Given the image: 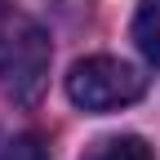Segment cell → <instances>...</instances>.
<instances>
[{"instance_id":"obj_1","label":"cell","mask_w":160,"mask_h":160,"mask_svg":"<svg viewBox=\"0 0 160 160\" xmlns=\"http://www.w3.org/2000/svg\"><path fill=\"white\" fill-rule=\"evenodd\" d=\"M45 76H49V36L13 0H0V93L13 102H36Z\"/></svg>"},{"instance_id":"obj_2","label":"cell","mask_w":160,"mask_h":160,"mask_svg":"<svg viewBox=\"0 0 160 160\" xmlns=\"http://www.w3.org/2000/svg\"><path fill=\"white\" fill-rule=\"evenodd\" d=\"M142 93H147V76L129 62H120V58H111V53L80 58L67 71V98L80 111H93V116L120 111V107L138 102Z\"/></svg>"},{"instance_id":"obj_3","label":"cell","mask_w":160,"mask_h":160,"mask_svg":"<svg viewBox=\"0 0 160 160\" xmlns=\"http://www.w3.org/2000/svg\"><path fill=\"white\" fill-rule=\"evenodd\" d=\"M133 45L151 67H160V0H138L133 13Z\"/></svg>"},{"instance_id":"obj_4","label":"cell","mask_w":160,"mask_h":160,"mask_svg":"<svg viewBox=\"0 0 160 160\" xmlns=\"http://www.w3.org/2000/svg\"><path fill=\"white\" fill-rule=\"evenodd\" d=\"M85 160H156V151L133 133H116V138H98L85 151Z\"/></svg>"},{"instance_id":"obj_5","label":"cell","mask_w":160,"mask_h":160,"mask_svg":"<svg viewBox=\"0 0 160 160\" xmlns=\"http://www.w3.org/2000/svg\"><path fill=\"white\" fill-rule=\"evenodd\" d=\"M0 160H49V156H45V142H40L36 133H22V138H13V142L0 151Z\"/></svg>"}]
</instances>
